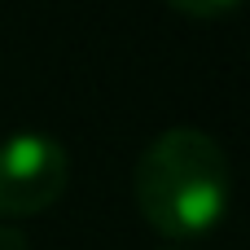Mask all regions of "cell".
I'll list each match as a JSON object with an SVG mask.
<instances>
[{
    "label": "cell",
    "instance_id": "cell-1",
    "mask_svg": "<svg viewBox=\"0 0 250 250\" xmlns=\"http://www.w3.org/2000/svg\"><path fill=\"white\" fill-rule=\"evenodd\" d=\"M136 207L163 237H198L220 224L229 207L224 145L202 127H167L136 158Z\"/></svg>",
    "mask_w": 250,
    "mask_h": 250
},
{
    "label": "cell",
    "instance_id": "cell-2",
    "mask_svg": "<svg viewBox=\"0 0 250 250\" xmlns=\"http://www.w3.org/2000/svg\"><path fill=\"white\" fill-rule=\"evenodd\" d=\"M70 180V154L48 132H13L0 141V215L48 211Z\"/></svg>",
    "mask_w": 250,
    "mask_h": 250
},
{
    "label": "cell",
    "instance_id": "cell-3",
    "mask_svg": "<svg viewBox=\"0 0 250 250\" xmlns=\"http://www.w3.org/2000/svg\"><path fill=\"white\" fill-rule=\"evenodd\" d=\"M167 4L193 13V18H215V13H224V9H233V4H242V0H167Z\"/></svg>",
    "mask_w": 250,
    "mask_h": 250
},
{
    "label": "cell",
    "instance_id": "cell-4",
    "mask_svg": "<svg viewBox=\"0 0 250 250\" xmlns=\"http://www.w3.org/2000/svg\"><path fill=\"white\" fill-rule=\"evenodd\" d=\"M0 250H26V237L13 224H0Z\"/></svg>",
    "mask_w": 250,
    "mask_h": 250
},
{
    "label": "cell",
    "instance_id": "cell-5",
    "mask_svg": "<svg viewBox=\"0 0 250 250\" xmlns=\"http://www.w3.org/2000/svg\"><path fill=\"white\" fill-rule=\"evenodd\" d=\"M158 250H185V246H158Z\"/></svg>",
    "mask_w": 250,
    "mask_h": 250
}]
</instances>
